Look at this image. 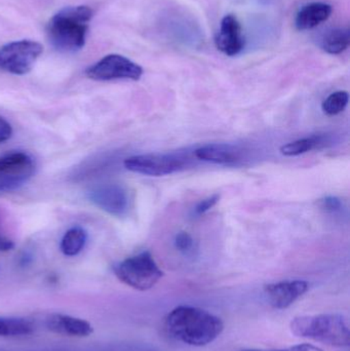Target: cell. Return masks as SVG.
<instances>
[{
  "label": "cell",
  "instance_id": "obj_1",
  "mask_svg": "<svg viewBox=\"0 0 350 351\" xmlns=\"http://www.w3.org/2000/svg\"><path fill=\"white\" fill-rule=\"evenodd\" d=\"M166 332L177 341L191 346H205L217 339L223 332V322L209 311L197 307L173 309L166 319Z\"/></svg>",
  "mask_w": 350,
  "mask_h": 351
},
{
  "label": "cell",
  "instance_id": "obj_2",
  "mask_svg": "<svg viewBox=\"0 0 350 351\" xmlns=\"http://www.w3.org/2000/svg\"><path fill=\"white\" fill-rule=\"evenodd\" d=\"M92 14V8L86 5L68 6L59 10L47 27L51 45L62 53H76L84 49Z\"/></svg>",
  "mask_w": 350,
  "mask_h": 351
},
{
  "label": "cell",
  "instance_id": "obj_3",
  "mask_svg": "<svg viewBox=\"0 0 350 351\" xmlns=\"http://www.w3.org/2000/svg\"><path fill=\"white\" fill-rule=\"evenodd\" d=\"M291 331L298 337L327 346L345 348L350 344L349 319L336 313L295 317L291 322Z\"/></svg>",
  "mask_w": 350,
  "mask_h": 351
},
{
  "label": "cell",
  "instance_id": "obj_4",
  "mask_svg": "<svg viewBox=\"0 0 350 351\" xmlns=\"http://www.w3.org/2000/svg\"><path fill=\"white\" fill-rule=\"evenodd\" d=\"M114 274L123 284L138 291L150 290L164 276V272L147 251L117 264L114 267Z\"/></svg>",
  "mask_w": 350,
  "mask_h": 351
},
{
  "label": "cell",
  "instance_id": "obj_5",
  "mask_svg": "<svg viewBox=\"0 0 350 351\" xmlns=\"http://www.w3.org/2000/svg\"><path fill=\"white\" fill-rule=\"evenodd\" d=\"M43 51V47L30 39L12 41L0 47V70L25 75L32 70Z\"/></svg>",
  "mask_w": 350,
  "mask_h": 351
},
{
  "label": "cell",
  "instance_id": "obj_6",
  "mask_svg": "<svg viewBox=\"0 0 350 351\" xmlns=\"http://www.w3.org/2000/svg\"><path fill=\"white\" fill-rule=\"evenodd\" d=\"M143 68L125 56L111 53L86 68V75L97 82L129 80H139L143 75Z\"/></svg>",
  "mask_w": 350,
  "mask_h": 351
},
{
  "label": "cell",
  "instance_id": "obj_7",
  "mask_svg": "<svg viewBox=\"0 0 350 351\" xmlns=\"http://www.w3.org/2000/svg\"><path fill=\"white\" fill-rule=\"evenodd\" d=\"M123 165L131 172L160 177L178 172L184 166V162L173 154H151L125 158Z\"/></svg>",
  "mask_w": 350,
  "mask_h": 351
},
{
  "label": "cell",
  "instance_id": "obj_8",
  "mask_svg": "<svg viewBox=\"0 0 350 351\" xmlns=\"http://www.w3.org/2000/svg\"><path fill=\"white\" fill-rule=\"evenodd\" d=\"M88 198L95 206L115 217H123L129 210V195L123 186L107 183L96 186L88 192Z\"/></svg>",
  "mask_w": 350,
  "mask_h": 351
},
{
  "label": "cell",
  "instance_id": "obj_9",
  "mask_svg": "<svg viewBox=\"0 0 350 351\" xmlns=\"http://www.w3.org/2000/svg\"><path fill=\"white\" fill-rule=\"evenodd\" d=\"M310 289V284L305 280H285L267 285L264 294L269 304L277 309H286L303 296Z\"/></svg>",
  "mask_w": 350,
  "mask_h": 351
},
{
  "label": "cell",
  "instance_id": "obj_10",
  "mask_svg": "<svg viewBox=\"0 0 350 351\" xmlns=\"http://www.w3.org/2000/svg\"><path fill=\"white\" fill-rule=\"evenodd\" d=\"M216 47L224 55L234 57L238 55L245 47L242 27L234 14H227L222 19L219 32L216 35Z\"/></svg>",
  "mask_w": 350,
  "mask_h": 351
},
{
  "label": "cell",
  "instance_id": "obj_11",
  "mask_svg": "<svg viewBox=\"0 0 350 351\" xmlns=\"http://www.w3.org/2000/svg\"><path fill=\"white\" fill-rule=\"evenodd\" d=\"M35 173V162L25 152H10L0 158V176L24 185Z\"/></svg>",
  "mask_w": 350,
  "mask_h": 351
},
{
  "label": "cell",
  "instance_id": "obj_12",
  "mask_svg": "<svg viewBox=\"0 0 350 351\" xmlns=\"http://www.w3.org/2000/svg\"><path fill=\"white\" fill-rule=\"evenodd\" d=\"M45 327L53 333L70 337H88L94 332L92 326L86 319L61 313L47 315Z\"/></svg>",
  "mask_w": 350,
  "mask_h": 351
},
{
  "label": "cell",
  "instance_id": "obj_13",
  "mask_svg": "<svg viewBox=\"0 0 350 351\" xmlns=\"http://www.w3.org/2000/svg\"><path fill=\"white\" fill-rule=\"evenodd\" d=\"M333 12L332 5L324 2H312L303 6L296 16V28L300 31L316 28L326 22Z\"/></svg>",
  "mask_w": 350,
  "mask_h": 351
},
{
  "label": "cell",
  "instance_id": "obj_14",
  "mask_svg": "<svg viewBox=\"0 0 350 351\" xmlns=\"http://www.w3.org/2000/svg\"><path fill=\"white\" fill-rule=\"evenodd\" d=\"M195 156L203 162L229 165L240 160V150L229 144H209L195 150Z\"/></svg>",
  "mask_w": 350,
  "mask_h": 351
},
{
  "label": "cell",
  "instance_id": "obj_15",
  "mask_svg": "<svg viewBox=\"0 0 350 351\" xmlns=\"http://www.w3.org/2000/svg\"><path fill=\"white\" fill-rule=\"evenodd\" d=\"M86 241H88V232L82 227H72L69 230L66 231L65 234L62 237L60 249L64 255L74 257L84 250Z\"/></svg>",
  "mask_w": 350,
  "mask_h": 351
},
{
  "label": "cell",
  "instance_id": "obj_16",
  "mask_svg": "<svg viewBox=\"0 0 350 351\" xmlns=\"http://www.w3.org/2000/svg\"><path fill=\"white\" fill-rule=\"evenodd\" d=\"M350 32L347 28L328 31L322 39V49L330 55H339L349 49Z\"/></svg>",
  "mask_w": 350,
  "mask_h": 351
},
{
  "label": "cell",
  "instance_id": "obj_17",
  "mask_svg": "<svg viewBox=\"0 0 350 351\" xmlns=\"http://www.w3.org/2000/svg\"><path fill=\"white\" fill-rule=\"evenodd\" d=\"M35 328L32 322L20 317H0V337L30 335Z\"/></svg>",
  "mask_w": 350,
  "mask_h": 351
},
{
  "label": "cell",
  "instance_id": "obj_18",
  "mask_svg": "<svg viewBox=\"0 0 350 351\" xmlns=\"http://www.w3.org/2000/svg\"><path fill=\"white\" fill-rule=\"evenodd\" d=\"M323 143L322 137L303 138L282 146L281 154L285 156H298L316 149Z\"/></svg>",
  "mask_w": 350,
  "mask_h": 351
},
{
  "label": "cell",
  "instance_id": "obj_19",
  "mask_svg": "<svg viewBox=\"0 0 350 351\" xmlns=\"http://www.w3.org/2000/svg\"><path fill=\"white\" fill-rule=\"evenodd\" d=\"M349 94L345 90L333 93L323 102V111L329 117L339 114L349 104Z\"/></svg>",
  "mask_w": 350,
  "mask_h": 351
},
{
  "label": "cell",
  "instance_id": "obj_20",
  "mask_svg": "<svg viewBox=\"0 0 350 351\" xmlns=\"http://www.w3.org/2000/svg\"><path fill=\"white\" fill-rule=\"evenodd\" d=\"M175 245L179 251L187 253L192 249L193 239H191L188 233L180 232L177 234L176 239H175Z\"/></svg>",
  "mask_w": 350,
  "mask_h": 351
},
{
  "label": "cell",
  "instance_id": "obj_21",
  "mask_svg": "<svg viewBox=\"0 0 350 351\" xmlns=\"http://www.w3.org/2000/svg\"><path fill=\"white\" fill-rule=\"evenodd\" d=\"M219 197L220 196L218 194H214V195L208 197L207 199H203V202L197 204V208H195V213L197 215H201L207 212V210H209L210 208H213L217 204Z\"/></svg>",
  "mask_w": 350,
  "mask_h": 351
},
{
  "label": "cell",
  "instance_id": "obj_22",
  "mask_svg": "<svg viewBox=\"0 0 350 351\" xmlns=\"http://www.w3.org/2000/svg\"><path fill=\"white\" fill-rule=\"evenodd\" d=\"M12 127L3 117H0V144L4 143L12 138Z\"/></svg>",
  "mask_w": 350,
  "mask_h": 351
},
{
  "label": "cell",
  "instance_id": "obj_23",
  "mask_svg": "<svg viewBox=\"0 0 350 351\" xmlns=\"http://www.w3.org/2000/svg\"><path fill=\"white\" fill-rule=\"evenodd\" d=\"M242 351H324L318 346H310V344H300V346H291V348H283V350H246Z\"/></svg>",
  "mask_w": 350,
  "mask_h": 351
},
{
  "label": "cell",
  "instance_id": "obj_24",
  "mask_svg": "<svg viewBox=\"0 0 350 351\" xmlns=\"http://www.w3.org/2000/svg\"><path fill=\"white\" fill-rule=\"evenodd\" d=\"M20 187V184L16 183V182L0 176V193H2V192L12 191V190L18 189V188Z\"/></svg>",
  "mask_w": 350,
  "mask_h": 351
},
{
  "label": "cell",
  "instance_id": "obj_25",
  "mask_svg": "<svg viewBox=\"0 0 350 351\" xmlns=\"http://www.w3.org/2000/svg\"><path fill=\"white\" fill-rule=\"evenodd\" d=\"M323 204H324V208H326L327 210H334L340 208L341 202L338 198L330 196V197L325 198V199L323 200Z\"/></svg>",
  "mask_w": 350,
  "mask_h": 351
},
{
  "label": "cell",
  "instance_id": "obj_26",
  "mask_svg": "<svg viewBox=\"0 0 350 351\" xmlns=\"http://www.w3.org/2000/svg\"><path fill=\"white\" fill-rule=\"evenodd\" d=\"M14 247V243L12 239L0 234V252L12 251Z\"/></svg>",
  "mask_w": 350,
  "mask_h": 351
}]
</instances>
